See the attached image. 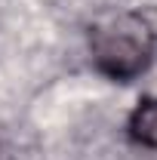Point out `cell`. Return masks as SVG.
<instances>
[{
	"mask_svg": "<svg viewBox=\"0 0 157 160\" xmlns=\"http://www.w3.org/2000/svg\"><path fill=\"white\" fill-rule=\"evenodd\" d=\"M157 52V28L142 12H120L89 31V56L99 74L126 83L136 80Z\"/></svg>",
	"mask_w": 157,
	"mask_h": 160,
	"instance_id": "obj_1",
	"label": "cell"
},
{
	"mask_svg": "<svg viewBox=\"0 0 157 160\" xmlns=\"http://www.w3.org/2000/svg\"><path fill=\"white\" fill-rule=\"evenodd\" d=\"M126 129H129V139L142 145V148H154L157 151V99H139V105L133 108V114L126 120Z\"/></svg>",
	"mask_w": 157,
	"mask_h": 160,
	"instance_id": "obj_2",
	"label": "cell"
}]
</instances>
